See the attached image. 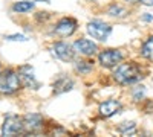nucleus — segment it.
I'll list each match as a JSON object with an SVG mask.
<instances>
[{
    "label": "nucleus",
    "instance_id": "nucleus-1",
    "mask_svg": "<svg viewBox=\"0 0 153 137\" xmlns=\"http://www.w3.org/2000/svg\"><path fill=\"white\" fill-rule=\"evenodd\" d=\"M143 75V69L136 63H120L117 70L113 72V79L117 81L120 85H130L135 84L138 81H141Z\"/></svg>",
    "mask_w": 153,
    "mask_h": 137
},
{
    "label": "nucleus",
    "instance_id": "nucleus-2",
    "mask_svg": "<svg viewBox=\"0 0 153 137\" xmlns=\"http://www.w3.org/2000/svg\"><path fill=\"white\" fill-rule=\"evenodd\" d=\"M22 87L19 73L12 69H8L0 73V93L2 95H12Z\"/></svg>",
    "mask_w": 153,
    "mask_h": 137
},
{
    "label": "nucleus",
    "instance_id": "nucleus-3",
    "mask_svg": "<svg viewBox=\"0 0 153 137\" xmlns=\"http://www.w3.org/2000/svg\"><path fill=\"white\" fill-rule=\"evenodd\" d=\"M87 32L92 38H95L98 41H106L109 38V35L112 34V26L107 24L106 21L94 20L87 24Z\"/></svg>",
    "mask_w": 153,
    "mask_h": 137
},
{
    "label": "nucleus",
    "instance_id": "nucleus-4",
    "mask_svg": "<svg viewBox=\"0 0 153 137\" xmlns=\"http://www.w3.org/2000/svg\"><path fill=\"white\" fill-rule=\"evenodd\" d=\"M98 61L103 67L112 69V67H117L123 61V53L118 49H104L103 52H100Z\"/></svg>",
    "mask_w": 153,
    "mask_h": 137
},
{
    "label": "nucleus",
    "instance_id": "nucleus-5",
    "mask_svg": "<svg viewBox=\"0 0 153 137\" xmlns=\"http://www.w3.org/2000/svg\"><path fill=\"white\" fill-rule=\"evenodd\" d=\"M25 133L23 128V119L16 116V114H9L5 117V122L2 125V134L3 136H17Z\"/></svg>",
    "mask_w": 153,
    "mask_h": 137
},
{
    "label": "nucleus",
    "instance_id": "nucleus-6",
    "mask_svg": "<svg viewBox=\"0 0 153 137\" xmlns=\"http://www.w3.org/2000/svg\"><path fill=\"white\" fill-rule=\"evenodd\" d=\"M22 119H23L25 133H40L45 127V119L38 113H28Z\"/></svg>",
    "mask_w": 153,
    "mask_h": 137
},
{
    "label": "nucleus",
    "instance_id": "nucleus-7",
    "mask_svg": "<svg viewBox=\"0 0 153 137\" xmlns=\"http://www.w3.org/2000/svg\"><path fill=\"white\" fill-rule=\"evenodd\" d=\"M76 28H78V23H76L75 18H72V17H63L55 24L54 32L57 35H60V37H71L76 31Z\"/></svg>",
    "mask_w": 153,
    "mask_h": 137
},
{
    "label": "nucleus",
    "instance_id": "nucleus-8",
    "mask_svg": "<svg viewBox=\"0 0 153 137\" xmlns=\"http://www.w3.org/2000/svg\"><path fill=\"white\" fill-rule=\"evenodd\" d=\"M19 78H20V82L22 85L28 87V89H38V84L37 79H35V75H34V69L31 66H22L19 67Z\"/></svg>",
    "mask_w": 153,
    "mask_h": 137
},
{
    "label": "nucleus",
    "instance_id": "nucleus-9",
    "mask_svg": "<svg viewBox=\"0 0 153 137\" xmlns=\"http://www.w3.org/2000/svg\"><path fill=\"white\" fill-rule=\"evenodd\" d=\"M72 49H74V52L80 53V55H83V56H92L94 53H97L98 46H97L94 41L87 40V38H80V40H76V41L74 43Z\"/></svg>",
    "mask_w": 153,
    "mask_h": 137
},
{
    "label": "nucleus",
    "instance_id": "nucleus-10",
    "mask_svg": "<svg viewBox=\"0 0 153 137\" xmlns=\"http://www.w3.org/2000/svg\"><path fill=\"white\" fill-rule=\"evenodd\" d=\"M52 53L58 59L68 63V61H71L74 58V49H72V46H69L65 41H57L52 44Z\"/></svg>",
    "mask_w": 153,
    "mask_h": 137
},
{
    "label": "nucleus",
    "instance_id": "nucleus-11",
    "mask_svg": "<svg viewBox=\"0 0 153 137\" xmlns=\"http://www.w3.org/2000/svg\"><path fill=\"white\" fill-rule=\"evenodd\" d=\"M121 110V102L117 101V99H109V101H104L103 104L100 105L98 111L103 117H112L113 114L120 113Z\"/></svg>",
    "mask_w": 153,
    "mask_h": 137
},
{
    "label": "nucleus",
    "instance_id": "nucleus-12",
    "mask_svg": "<svg viewBox=\"0 0 153 137\" xmlns=\"http://www.w3.org/2000/svg\"><path fill=\"white\" fill-rule=\"evenodd\" d=\"M54 93L55 95H61V93H65V92H69V90H72V87H74V81L71 79V78H68V76H60L55 82H54Z\"/></svg>",
    "mask_w": 153,
    "mask_h": 137
},
{
    "label": "nucleus",
    "instance_id": "nucleus-13",
    "mask_svg": "<svg viewBox=\"0 0 153 137\" xmlns=\"http://www.w3.org/2000/svg\"><path fill=\"white\" fill-rule=\"evenodd\" d=\"M141 56L146 59H153V37H149L141 46Z\"/></svg>",
    "mask_w": 153,
    "mask_h": 137
},
{
    "label": "nucleus",
    "instance_id": "nucleus-14",
    "mask_svg": "<svg viewBox=\"0 0 153 137\" xmlns=\"http://www.w3.org/2000/svg\"><path fill=\"white\" fill-rule=\"evenodd\" d=\"M94 64L92 61H87V59H78L75 63V70L78 72L80 75H87L89 72H92Z\"/></svg>",
    "mask_w": 153,
    "mask_h": 137
},
{
    "label": "nucleus",
    "instance_id": "nucleus-15",
    "mask_svg": "<svg viewBox=\"0 0 153 137\" xmlns=\"http://www.w3.org/2000/svg\"><path fill=\"white\" fill-rule=\"evenodd\" d=\"M34 9V2H29V0H22V2H17L12 5V11L14 12H19V14H22V12H28Z\"/></svg>",
    "mask_w": 153,
    "mask_h": 137
},
{
    "label": "nucleus",
    "instance_id": "nucleus-16",
    "mask_svg": "<svg viewBox=\"0 0 153 137\" xmlns=\"http://www.w3.org/2000/svg\"><path fill=\"white\" fill-rule=\"evenodd\" d=\"M107 14L112 15V17H124L127 14V11L121 6V5H117V3H112L109 8H107Z\"/></svg>",
    "mask_w": 153,
    "mask_h": 137
},
{
    "label": "nucleus",
    "instance_id": "nucleus-17",
    "mask_svg": "<svg viewBox=\"0 0 153 137\" xmlns=\"http://www.w3.org/2000/svg\"><path fill=\"white\" fill-rule=\"evenodd\" d=\"M135 128V122H123L118 127V131L121 134H129V131H132Z\"/></svg>",
    "mask_w": 153,
    "mask_h": 137
},
{
    "label": "nucleus",
    "instance_id": "nucleus-18",
    "mask_svg": "<svg viewBox=\"0 0 153 137\" xmlns=\"http://www.w3.org/2000/svg\"><path fill=\"white\" fill-rule=\"evenodd\" d=\"M6 40H9V41H26L28 38H26V37H25V35H8L6 37Z\"/></svg>",
    "mask_w": 153,
    "mask_h": 137
},
{
    "label": "nucleus",
    "instance_id": "nucleus-19",
    "mask_svg": "<svg viewBox=\"0 0 153 137\" xmlns=\"http://www.w3.org/2000/svg\"><path fill=\"white\" fill-rule=\"evenodd\" d=\"M139 2L146 6H153V0H139Z\"/></svg>",
    "mask_w": 153,
    "mask_h": 137
},
{
    "label": "nucleus",
    "instance_id": "nucleus-20",
    "mask_svg": "<svg viewBox=\"0 0 153 137\" xmlns=\"http://www.w3.org/2000/svg\"><path fill=\"white\" fill-rule=\"evenodd\" d=\"M152 18H153L152 15H144V20H146V21H150Z\"/></svg>",
    "mask_w": 153,
    "mask_h": 137
},
{
    "label": "nucleus",
    "instance_id": "nucleus-21",
    "mask_svg": "<svg viewBox=\"0 0 153 137\" xmlns=\"http://www.w3.org/2000/svg\"><path fill=\"white\" fill-rule=\"evenodd\" d=\"M126 2H129V3H138L139 0H126Z\"/></svg>",
    "mask_w": 153,
    "mask_h": 137
},
{
    "label": "nucleus",
    "instance_id": "nucleus-22",
    "mask_svg": "<svg viewBox=\"0 0 153 137\" xmlns=\"http://www.w3.org/2000/svg\"><path fill=\"white\" fill-rule=\"evenodd\" d=\"M34 2H46L48 3V2H51V0H34Z\"/></svg>",
    "mask_w": 153,
    "mask_h": 137
},
{
    "label": "nucleus",
    "instance_id": "nucleus-23",
    "mask_svg": "<svg viewBox=\"0 0 153 137\" xmlns=\"http://www.w3.org/2000/svg\"><path fill=\"white\" fill-rule=\"evenodd\" d=\"M91 2H97V0H91Z\"/></svg>",
    "mask_w": 153,
    "mask_h": 137
}]
</instances>
